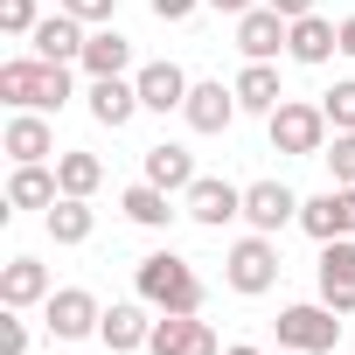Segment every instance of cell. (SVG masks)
<instances>
[{
  "instance_id": "12",
  "label": "cell",
  "mask_w": 355,
  "mask_h": 355,
  "mask_svg": "<svg viewBox=\"0 0 355 355\" xmlns=\"http://www.w3.org/2000/svg\"><path fill=\"white\" fill-rule=\"evenodd\" d=\"M237 112H244V105H237V84H189V105H182V119H189L196 132H223Z\"/></svg>"
},
{
  "instance_id": "6",
  "label": "cell",
  "mask_w": 355,
  "mask_h": 355,
  "mask_svg": "<svg viewBox=\"0 0 355 355\" xmlns=\"http://www.w3.org/2000/svg\"><path fill=\"white\" fill-rule=\"evenodd\" d=\"M146 348L153 355H223V341H216V327L202 313H160Z\"/></svg>"
},
{
  "instance_id": "17",
  "label": "cell",
  "mask_w": 355,
  "mask_h": 355,
  "mask_svg": "<svg viewBox=\"0 0 355 355\" xmlns=\"http://www.w3.org/2000/svg\"><path fill=\"white\" fill-rule=\"evenodd\" d=\"M28 42H35V56H49V63H70V56H84V42H91V35H84V21L63 8V15L35 21V35H28Z\"/></svg>"
},
{
  "instance_id": "1",
  "label": "cell",
  "mask_w": 355,
  "mask_h": 355,
  "mask_svg": "<svg viewBox=\"0 0 355 355\" xmlns=\"http://www.w3.org/2000/svg\"><path fill=\"white\" fill-rule=\"evenodd\" d=\"M132 286H139V300H146L153 313H202V279H196V265H189V258H174V251L139 258Z\"/></svg>"
},
{
  "instance_id": "29",
  "label": "cell",
  "mask_w": 355,
  "mask_h": 355,
  "mask_svg": "<svg viewBox=\"0 0 355 355\" xmlns=\"http://www.w3.org/2000/svg\"><path fill=\"white\" fill-rule=\"evenodd\" d=\"M0 28L8 35H35V0H0Z\"/></svg>"
},
{
  "instance_id": "19",
  "label": "cell",
  "mask_w": 355,
  "mask_h": 355,
  "mask_svg": "<svg viewBox=\"0 0 355 355\" xmlns=\"http://www.w3.org/2000/svg\"><path fill=\"white\" fill-rule=\"evenodd\" d=\"M56 196H63V182L42 160H28V167L8 174V209H56Z\"/></svg>"
},
{
  "instance_id": "16",
  "label": "cell",
  "mask_w": 355,
  "mask_h": 355,
  "mask_svg": "<svg viewBox=\"0 0 355 355\" xmlns=\"http://www.w3.org/2000/svg\"><path fill=\"white\" fill-rule=\"evenodd\" d=\"M132 84H139V105H146V112H182V105H189V77H182V63H146Z\"/></svg>"
},
{
  "instance_id": "31",
  "label": "cell",
  "mask_w": 355,
  "mask_h": 355,
  "mask_svg": "<svg viewBox=\"0 0 355 355\" xmlns=\"http://www.w3.org/2000/svg\"><path fill=\"white\" fill-rule=\"evenodd\" d=\"M334 237H355V189H334Z\"/></svg>"
},
{
  "instance_id": "27",
  "label": "cell",
  "mask_w": 355,
  "mask_h": 355,
  "mask_svg": "<svg viewBox=\"0 0 355 355\" xmlns=\"http://www.w3.org/2000/svg\"><path fill=\"white\" fill-rule=\"evenodd\" d=\"M320 112H327V125H334V132H355V77H341V84L320 98Z\"/></svg>"
},
{
  "instance_id": "35",
  "label": "cell",
  "mask_w": 355,
  "mask_h": 355,
  "mask_svg": "<svg viewBox=\"0 0 355 355\" xmlns=\"http://www.w3.org/2000/svg\"><path fill=\"white\" fill-rule=\"evenodd\" d=\"M209 8H223V15H251L258 0H209Z\"/></svg>"
},
{
  "instance_id": "20",
  "label": "cell",
  "mask_w": 355,
  "mask_h": 355,
  "mask_svg": "<svg viewBox=\"0 0 355 355\" xmlns=\"http://www.w3.org/2000/svg\"><path fill=\"white\" fill-rule=\"evenodd\" d=\"M146 182L153 189H167V196H189L196 189V160H189V146H146Z\"/></svg>"
},
{
  "instance_id": "9",
  "label": "cell",
  "mask_w": 355,
  "mask_h": 355,
  "mask_svg": "<svg viewBox=\"0 0 355 355\" xmlns=\"http://www.w3.org/2000/svg\"><path fill=\"white\" fill-rule=\"evenodd\" d=\"M182 209H189L196 223H209V230H223L230 216H244V189H230V182H216V174H196V189L182 196Z\"/></svg>"
},
{
  "instance_id": "15",
  "label": "cell",
  "mask_w": 355,
  "mask_h": 355,
  "mask_svg": "<svg viewBox=\"0 0 355 355\" xmlns=\"http://www.w3.org/2000/svg\"><path fill=\"white\" fill-rule=\"evenodd\" d=\"M286 56H293V63H327V56H341V21L300 15L293 35H286Z\"/></svg>"
},
{
  "instance_id": "8",
  "label": "cell",
  "mask_w": 355,
  "mask_h": 355,
  "mask_svg": "<svg viewBox=\"0 0 355 355\" xmlns=\"http://www.w3.org/2000/svg\"><path fill=\"white\" fill-rule=\"evenodd\" d=\"M320 300L334 313H355V237L320 244Z\"/></svg>"
},
{
  "instance_id": "33",
  "label": "cell",
  "mask_w": 355,
  "mask_h": 355,
  "mask_svg": "<svg viewBox=\"0 0 355 355\" xmlns=\"http://www.w3.org/2000/svg\"><path fill=\"white\" fill-rule=\"evenodd\" d=\"M196 8H202V0H153V15H160V21H189Z\"/></svg>"
},
{
  "instance_id": "21",
  "label": "cell",
  "mask_w": 355,
  "mask_h": 355,
  "mask_svg": "<svg viewBox=\"0 0 355 355\" xmlns=\"http://www.w3.org/2000/svg\"><path fill=\"white\" fill-rule=\"evenodd\" d=\"M0 300H8L15 313L35 306V300H49V265L42 258H8V272H0Z\"/></svg>"
},
{
  "instance_id": "34",
  "label": "cell",
  "mask_w": 355,
  "mask_h": 355,
  "mask_svg": "<svg viewBox=\"0 0 355 355\" xmlns=\"http://www.w3.org/2000/svg\"><path fill=\"white\" fill-rule=\"evenodd\" d=\"M265 8H279L286 21H300V15H313V0H265Z\"/></svg>"
},
{
  "instance_id": "22",
  "label": "cell",
  "mask_w": 355,
  "mask_h": 355,
  "mask_svg": "<svg viewBox=\"0 0 355 355\" xmlns=\"http://www.w3.org/2000/svg\"><path fill=\"white\" fill-rule=\"evenodd\" d=\"M91 77H125V63H132V42L119 35V28H98L91 42H84V56H77Z\"/></svg>"
},
{
  "instance_id": "30",
  "label": "cell",
  "mask_w": 355,
  "mask_h": 355,
  "mask_svg": "<svg viewBox=\"0 0 355 355\" xmlns=\"http://www.w3.org/2000/svg\"><path fill=\"white\" fill-rule=\"evenodd\" d=\"M0 355H28V327L15 320V306H8V320H0Z\"/></svg>"
},
{
  "instance_id": "23",
  "label": "cell",
  "mask_w": 355,
  "mask_h": 355,
  "mask_svg": "<svg viewBox=\"0 0 355 355\" xmlns=\"http://www.w3.org/2000/svg\"><path fill=\"white\" fill-rule=\"evenodd\" d=\"M237 105L272 119V112L286 105V91H279V70H272V63H244V77H237Z\"/></svg>"
},
{
  "instance_id": "36",
  "label": "cell",
  "mask_w": 355,
  "mask_h": 355,
  "mask_svg": "<svg viewBox=\"0 0 355 355\" xmlns=\"http://www.w3.org/2000/svg\"><path fill=\"white\" fill-rule=\"evenodd\" d=\"M341 56H355V15L341 21Z\"/></svg>"
},
{
  "instance_id": "7",
  "label": "cell",
  "mask_w": 355,
  "mask_h": 355,
  "mask_svg": "<svg viewBox=\"0 0 355 355\" xmlns=\"http://www.w3.org/2000/svg\"><path fill=\"white\" fill-rule=\"evenodd\" d=\"M42 306H49V334H56V341H91L98 320H105V306H98L84 286H63V293H49Z\"/></svg>"
},
{
  "instance_id": "32",
  "label": "cell",
  "mask_w": 355,
  "mask_h": 355,
  "mask_svg": "<svg viewBox=\"0 0 355 355\" xmlns=\"http://www.w3.org/2000/svg\"><path fill=\"white\" fill-rule=\"evenodd\" d=\"M63 8H70L84 28H91V21H112V0H63Z\"/></svg>"
},
{
  "instance_id": "24",
  "label": "cell",
  "mask_w": 355,
  "mask_h": 355,
  "mask_svg": "<svg viewBox=\"0 0 355 355\" xmlns=\"http://www.w3.org/2000/svg\"><path fill=\"white\" fill-rule=\"evenodd\" d=\"M119 209L139 223V230H167V216H174V202H167V189H153V182H132L125 196H119Z\"/></svg>"
},
{
  "instance_id": "28",
  "label": "cell",
  "mask_w": 355,
  "mask_h": 355,
  "mask_svg": "<svg viewBox=\"0 0 355 355\" xmlns=\"http://www.w3.org/2000/svg\"><path fill=\"white\" fill-rule=\"evenodd\" d=\"M327 167H334V189H355V132H334Z\"/></svg>"
},
{
  "instance_id": "11",
  "label": "cell",
  "mask_w": 355,
  "mask_h": 355,
  "mask_svg": "<svg viewBox=\"0 0 355 355\" xmlns=\"http://www.w3.org/2000/svg\"><path fill=\"white\" fill-rule=\"evenodd\" d=\"M244 216H251V230H286V223H300V196L286 189V182H251L244 189Z\"/></svg>"
},
{
  "instance_id": "38",
  "label": "cell",
  "mask_w": 355,
  "mask_h": 355,
  "mask_svg": "<svg viewBox=\"0 0 355 355\" xmlns=\"http://www.w3.org/2000/svg\"><path fill=\"white\" fill-rule=\"evenodd\" d=\"M286 355H300V348H286Z\"/></svg>"
},
{
  "instance_id": "2",
  "label": "cell",
  "mask_w": 355,
  "mask_h": 355,
  "mask_svg": "<svg viewBox=\"0 0 355 355\" xmlns=\"http://www.w3.org/2000/svg\"><path fill=\"white\" fill-rule=\"evenodd\" d=\"M0 98L15 112H63L70 98V70L49 56H21V63H0Z\"/></svg>"
},
{
  "instance_id": "3",
  "label": "cell",
  "mask_w": 355,
  "mask_h": 355,
  "mask_svg": "<svg viewBox=\"0 0 355 355\" xmlns=\"http://www.w3.org/2000/svg\"><path fill=\"white\" fill-rule=\"evenodd\" d=\"M272 146H279V153H327V112L286 98V105L272 112Z\"/></svg>"
},
{
  "instance_id": "18",
  "label": "cell",
  "mask_w": 355,
  "mask_h": 355,
  "mask_svg": "<svg viewBox=\"0 0 355 355\" xmlns=\"http://www.w3.org/2000/svg\"><path fill=\"white\" fill-rule=\"evenodd\" d=\"M132 112H146V105H139V84H125V77H91V119H98V125L119 132Z\"/></svg>"
},
{
  "instance_id": "4",
  "label": "cell",
  "mask_w": 355,
  "mask_h": 355,
  "mask_svg": "<svg viewBox=\"0 0 355 355\" xmlns=\"http://www.w3.org/2000/svg\"><path fill=\"white\" fill-rule=\"evenodd\" d=\"M223 279H230V293H244V300L272 293V286H279V251H272V237H265V230H258V237H244V244L230 251Z\"/></svg>"
},
{
  "instance_id": "14",
  "label": "cell",
  "mask_w": 355,
  "mask_h": 355,
  "mask_svg": "<svg viewBox=\"0 0 355 355\" xmlns=\"http://www.w3.org/2000/svg\"><path fill=\"white\" fill-rule=\"evenodd\" d=\"M0 146L15 153V167H28V160H49V153H56V132H49L42 112H15L8 132H0Z\"/></svg>"
},
{
  "instance_id": "10",
  "label": "cell",
  "mask_w": 355,
  "mask_h": 355,
  "mask_svg": "<svg viewBox=\"0 0 355 355\" xmlns=\"http://www.w3.org/2000/svg\"><path fill=\"white\" fill-rule=\"evenodd\" d=\"M286 35H293V21H286L279 8H251V15H237V49H244L251 63H272V56L286 49Z\"/></svg>"
},
{
  "instance_id": "5",
  "label": "cell",
  "mask_w": 355,
  "mask_h": 355,
  "mask_svg": "<svg viewBox=\"0 0 355 355\" xmlns=\"http://www.w3.org/2000/svg\"><path fill=\"white\" fill-rule=\"evenodd\" d=\"M341 341V320H334V306L320 300V306H286L279 313V348H300V355H327Z\"/></svg>"
},
{
  "instance_id": "37",
  "label": "cell",
  "mask_w": 355,
  "mask_h": 355,
  "mask_svg": "<svg viewBox=\"0 0 355 355\" xmlns=\"http://www.w3.org/2000/svg\"><path fill=\"white\" fill-rule=\"evenodd\" d=\"M223 355H258V348H251V341H237V348H223Z\"/></svg>"
},
{
  "instance_id": "13",
  "label": "cell",
  "mask_w": 355,
  "mask_h": 355,
  "mask_svg": "<svg viewBox=\"0 0 355 355\" xmlns=\"http://www.w3.org/2000/svg\"><path fill=\"white\" fill-rule=\"evenodd\" d=\"M98 341H105L112 355H132V348H146V341H153V320H146V300H125V306H105V320H98Z\"/></svg>"
},
{
  "instance_id": "26",
  "label": "cell",
  "mask_w": 355,
  "mask_h": 355,
  "mask_svg": "<svg viewBox=\"0 0 355 355\" xmlns=\"http://www.w3.org/2000/svg\"><path fill=\"white\" fill-rule=\"evenodd\" d=\"M49 237H56V244H84V237H91V202H84V196H56Z\"/></svg>"
},
{
  "instance_id": "25",
  "label": "cell",
  "mask_w": 355,
  "mask_h": 355,
  "mask_svg": "<svg viewBox=\"0 0 355 355\" xmlns=\"http://www.w3.org/2000/svg\"><path fill=\"white\" fill-rule=\"evenodd\" d=\"M56 182H63V196H98V182H105V160L98 153H56Z\"/></svg>"
}]
</instances>
